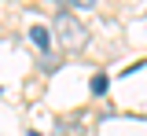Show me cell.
Wrapping results in <instances>:
<instances>
[{"label": "cell", "mask_w": 147, "mask_h": 136, "mask_svg": "<svg viewBox=\"0 0 147 136\" xmlns=\"http://www.w3.org/2000/svg\"><path fill=\"white\" fill-rule=\"evenodd\" d=\"M55 33H59L63 44H70V48H85V40H88L85 26L74 19L70 11H59V19H55Z\"/></svg>", "instance_id": "6da1fadb"}, {"label": "cell", "mask_w": 147, "mask_h": 136, "mask_svg": "<svg viewBox=\"0 0 147 136\" xmlns=\"http://www.w3.org/2000/svg\"><path fill=\"white\" fill-rule=\"evenodd\" d=\"M30 40H33L37 48H44V52H48V48H52V30H44V26H33V30H30Z\"/></svg>", "instance_id": "7a4b0ae2"}, {"label": "cell", "mask_w": 147, "mask_h": 136, "mask_svg": "<svg viewBox=\"0 0 147 136\" xmlns=\"http://www.w3.org/2000/svg\"><path fill=\"white\" fill-rule=\"evenodd\" d=\"M92 92H96V96H103V92H107V77H103V74H96V77H92Z\"/></svg>", "instance_id": "3957f363"}]
</instances>
